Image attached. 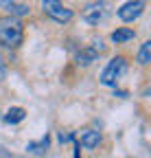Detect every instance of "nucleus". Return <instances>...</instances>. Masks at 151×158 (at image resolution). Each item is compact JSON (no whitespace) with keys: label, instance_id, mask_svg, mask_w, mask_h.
<instances>
[{"label":"nucleus","instance_id":"obj_6","mask_svg":"<svg viewBox=\"0 0 151 158\" xmlns=\"http://www.w3.org/2000/svg\"><path fill=\"white\" fill-rule=\"evenodd\" d=\"M48 145H50V136L48 134H44L40 141H31L26 145V158H42L48 152Z\"/></svg>","mask_w":151,"mask_h":158},{"label":"nucleus","instance_id":"obj_14","mask_svg":"<svg viewBox=\"0 0 151 158\" xmlns=\"http://www.w3.org/2000/svg\"><path fill=\"white\" fill-rule=\"evenodd\" d=\"M5 73H7V68H5V59H2V57H0V79H2V77H5Z\"/></svg>","mask_w":151,"mask_h":158},{"label":"nucleus","instance_id":"obj_1","mask_svg":"<svg viewBox=\"0 0 151 158\" xmlns=\"http://www.w3.org/2000/svg\"><path fill=\"white\" fill-rule=\"evenodd\" d=\"M24 40V27L18 18H0V44L5 48H18Z\"/></svg>","mask_w":151,"mask_h":158},{"label":"nucleus","instance_id":"obj_13","mask_svg":"<svg viewBox=\"0 0 151 158\" xmlns=\"http://www.w3.org/2000/svg\"><path fill=\"white\" fill-rule=\"evenodd\" d=\"M13 5V0H0V9H9Z\"/></svg>","mask_w":151,"mask_h":158},{"label":"nucleus","instance_id":"obj_12","mask_svg":"<svg viewBox=\"0 0 151 158\" xmlns=\"http://www.w3.org/2000/svg\"><path fill=\"white\" fill-rule=\"evenodd\" d=\"M7 11H9V15H11V18H20V15H29V11H31V9H29L26 5H15V2H13Z\"/></svg>","mask_w":151,"mask_h":158},{"label":"nucleus","instance_id":"obj_15","mask_svg":"<svg viewBox=\"0 0 151 158\" xmlns=\"http://www.w3.org/2000/svg\"><path fill=\"white\" fill-rule=\"evenodd\" d=\"M142 2H145V0H142Z\"/></svg>","mask_w":151,"mask_h":158},{"label":"nucleus","instance_id":"obj_4","mask_svg":"<svg viewBox=\"0 0 151 158\" xmlns=\"http://www.w3.org/2000/svg\"><path fill=\"white\" fill-rule=\"evenodd\" d=\"M145 11V2L142 0H129V2H125L121 9H118V18L123 20V22H134L136 18H140Z\"/></svg>","mask_w":151,"mask_h":158},{"label":"nucleus","instance_id":"obj_2","mask_svg":"<svg viewBox=\"0 0 151 158\" xmlns=\"http://www.w3.org/2000/svg\"><path fill=\"white\" fill-rule=\"evenodd\" d=\"M127 73V59L125 57H112L109 62H107V66L103 68V73H101V84L103 86H116V81Z\"/></svg>","mask_w":151,"mask_h":158},{"label":"nucleus","instance_id":"obj_9","mask_svg":"<svg viewBox=\"0 0 151 158\" xmlns=\"http://www.w3.org/2000/svg\"><path fill=\"white\" fill-rule=\"evenodd\" d=\"M97 57H99V53L94 51L92 46L81 48V51L77 53V64H79V66H90L92 62H97Z\"/></svg>","mask_w":151,"mask_h":158},{"label":"nucleus","instance_id":"obj_7","mask_svg":"<svg viewBox=\"0 0 151 158\" xmlns=\"http://www.w3.org/2000/svg\"><path fill=\"white\" fill-rule=\"evenodd\" d=\"M77 143L81 147H85V149H94L101 143V132H97V130H81L79 136H77Z\"/></svg>","mask_w":151,"mask_h":158},{"label":"nucleus","instance_id":"obj_10","mask_svg":"<svg viewBox=\"0 0 151 158\" xmlns=\"http://www.w3.org/2000/svg\"><path fill=\"white\" fill-rule=\"evenodd\" d=\"M109 37H112V42H116V44H125V42H129V40H134V37H136V31L123 27V29H116Z\"/></svg>","mask_w":151,"mask_h":158},{"label":"nucleus","instance_id":"obj_3","mask_svg":"<svg viewBox=\"0 0 151 158\" xmlns=\"http://www.w3.org/2000/svg\"><path fill=\"white\" fill-rule=\"evenodd\" d=\"M42 9H44V13H46L50 20H55L57 24H68L70 20L74 18L72 9L64 7L62 0H42Z\"/></svg>","mask_w":151,"mask_h":158},{"label":"nucleus","instance_id":"obj_11","mask_svg":"<svg viewBox=\"0 0 151 158\" xmlns=\"http://www.w3.org/2000/svg\"><path fill=\"white\" fill-rule=\"evenodd\" d=\"M138 62L142 64V66H147L149 62H151V42L147 40V42H142V46H140V51H138Z\"/></svg>","mask_w":151,"mask_h":158},{"label":"nucleus","instance_id":"obj_5","mask_svg":"<svg viewBox=\"0 0 151 158\" xmlns=\"http://www.w3.org/2000/svg\"><path fill=\"white\" fill-rule=\"evenodd\" d=\"M105 15H107V7L103 2H90V5H85V9L81 13V18L88 24H99Z\"/></svg>","mask_w":151,"mask_h":158},{"label":"nucleus","instance_id":"obj_8","mask_svg":"<svg viewBox=\"0 0 151 158\" xmlns=\"http://www.w3.org/2000/svg\"><path fill=\"white\" fill-rule=\"evenodd\" d=\"M24 116H26V110H24V108H20V106H13V108H9V110L5 112V123L15 125V123L24 121Z\"/></svg>","mask_w":151,"mask_h":158}]
</instances>
